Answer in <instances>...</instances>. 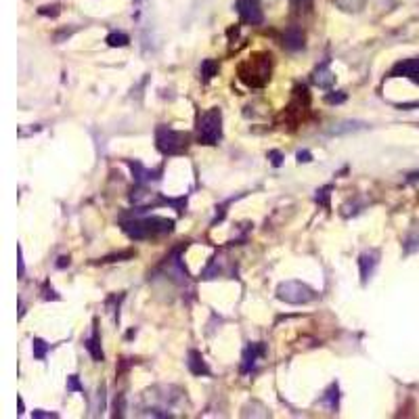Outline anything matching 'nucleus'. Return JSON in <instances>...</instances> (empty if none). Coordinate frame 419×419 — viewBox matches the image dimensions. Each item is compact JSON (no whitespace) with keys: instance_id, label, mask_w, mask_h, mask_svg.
I'll return each instance as SVG.
<instances>
[{"instance_id":"2","label":"nucleus","mask_w":419,"mask_h":419,"mask_svg":"<svg viewBox=\"0 0 419 419\" xmlns=\"http://www.w3.org/2000/svg\"><path fill=\"white\" fill-rule=\"evenodd\" d=\"M239 80L252 88H262L271 80V55H258L239 65Z\"/></svg>"},{"instance_id":"10","label":"nucleus","mask_w":419,"mask_h":419,"mask_svg":"<svg viewBox=\"0 0 419 419\" xmlns=\"http://www.w3.org/2000/svg\"><path fill=\"white\" fill-rule=\"evenodd\" d=\"M283 46L289 51H300L304 49V34H302L300 26H289L283 34Z\"/></svg>"},{"instance_id":"19","label":"nucleus","mask_w":419,"mask_h":419,"mask_svg":"<svg viewBox=\"0 0 419 419\" xmlns=\"http://www.w3.org/2000/svg\"><path fill=\"white\" fill-rule=\"evenodd\" d=\"M331 191H333V184H327V187H321L314 195V201L323 207H329V197H331Z\"/></svg>"},{"instance_id":"18","label":"nucleus","mask_w":419,"mask_h":419,"mask_svg":"<svg viewBox=\"0 0 419 419\" xmlns=\"http://www.w3.org/2000/svg\"><path fill=\"white\" fill-rule=\"evenodd\" d=\"M105 42H107L109 46H113V49H115V46H120V49H122V46H126L128 42H130V38H128L126 34H122V32H111L109 36L105 38Z\"/></svg>"},{"instance_id":"13","label":"nucleus","mask_w":419,"mask_h":419,"mask_svg":"<svg viewBox=\"0 0 419 419\" xmlns=\"http://www.w3.org/2000/svg\"><path fill=\"white\" fill-rule=\"evenodd\" d=\"M84 348L88 350V354L97 360V363H101V360L105 358V354L101 350V335H99V329L97 327L92 329L90 337H86V340H84Z\"/></svg>"},{"instance_id":"5","label":"nucleus","mask_w":419,"mask_h":419,"mask_svg":"<svg viewBox=\"0 0 419 419\" xmlns=\"http://www.w3.org/2000/svg\"><path fill=\"white\" fill-rule=\"evenodd\" d=\"M277 298L287 304H308L317 298V292L302 281H283L277 287Z\"/></svg>"},{"instance_id":"29","label":"nucleus","mask_w":419,"mask_h":419,"mask_svg":"<svg viewBox=\"0 0 419 419\" xmlns=\"http://www.w3.org/2000/svg\"><path fill=\"white\" fill-rule=\"evenodd\" d=\"M23 271H26V266H23V252L19 248V277H23Z\"/></svg>"},{"instance_id":"7","label":"nucleus","mask_w":419,"mask_h":419,"mask_svg":"<svg viewBox=\"0 0 419 419\" xmlns=\"http://www.w3.org/2000/svg\"><path fill=\"white\" fill-rule=\"evenodd\" d=\"M390 76L392 78H411V80H415V82H419V57H415V59L398 61L396 65L392 67Z\"/></svg>"},{"instance_id":"15","label":"nucleus","mask_w":419,"mask_h":419,"mask_svg":"<svg viewBox=\"0 0 419 419\" xmlns=\"http://www.w3.org/2000/svg\"><path fill=\"white\" fill-rule=\"evenodd\" d=\"M321 402L327 404L331 411H337V409H340V386H337V383H331V386L327 388V392L323 394Z\"/></svg>"},{"instance_id":"27","label":"nucleus","mask_w":419,"mask_h":419,"mask_svg":"<svg viewBox=\"0 0 419 419\" xmlns=\"http://www.w3.org/2000/svg\"><path fill=\"white\" fill-rule=\"evenodd\" d=\"M32 417H36V419H40V417H44V419L53 417V419H57L59 415H57V413H44V411H32Z\"/></svg>"},{"instance_id":"16","label":"nucleus","mask_w":419,"mask_h":419,"mask_svg":"<svg viewBox=\"0 0 419 419\" xmlns=\"http://www.w3.org/2000/svg\"><path fill=\"white\" fill-rule=\"evenodd\" d=\"M51 350V346L46 344L44 340H40V337H34V342H32V352H34V358H38V360H44L46 358V352Z\"/></svg>"},{"instance_id":"25","label":"nucleus","mask_w":419,"mask_h":419,"mask_svg":"<svg viewBox=\"0 0 419 419\" xmlns=\"http://www.w3.org/2000/svg\"><path fill=\"white\" fill-rule=\"evenodd\" d=\"M132 252H124V254H115V256H107V258H103L101 262H115V260H122V258H130Z\"/></svg>"},{"instance_id":"24","label":"nucleus","mask_w":419,"mask_h":419,"mask_svg":"<svg viewBox=\"0 0 419 419\" xmlns=\"http://www.w3.org/2000/svg\"><path fill=\"white\" fill-rule=\"evenodd\" d=\"M269 159L273 161V166H277V168L283 164V155L279 153V151H269Z\"/></svg>"},{"instance_id":"1","label":"nucleus","mask_w":419,"mask_h":419,"mask_svg":"<svg viewBox=\"0 0 419 419\" xmlns=\"http://www.w3.org/2000/svg\"><path fill=\"white\" fill-rule=\"evenodd\" d=\"M122 231L130 239H149L157 235H166V233L174 231V220L164 218V216H151V218H130L122 220Z\"/></svg>"},{"instance_id":"14","label":"nucleus","mask_w":419,"mask_h":419,"mask_svg":"<svg viewBox=\"0 0 419 419\" xmlns=\"http://www.w3.org/2000/svg\"><path fill=\"white\" fill-rule=\"evenodd\" d=\"M130 164V168H132V174H134V180L138 182V184H145V182H149V180H157L159 178V172L161 170H157V172H153V170H147V168H143L138 161H128Z\"/></svg>"},{"instance_id":"3","label":"nucleus","mask_w":419,"mask_h":419,"mask_svg":"<svg viewBox=\"0 0 419 419\" xmlns=\"http://www.w3.org/2000/svg\"><path fill=\"white\" fill-rule=\"evenodd\" d=\"M197 138L203 145H216L223 138V111L212 107L199 115L197 120Z\"/></svg>"},{"instance_id":"26","label":"nucleus","mask_w":419,"mask_h":419,"mask_svg":"<svg viewBox=\"0 0 419 419\" xmlns=\"http://www.w3.org/2000/svg\"><path fill=\"white\" fill-rule=\"evenodd\" d=\"M310 159H312L310 151H298V161H300V164H308Z\"/></svg>"},{"instance_id":"6","label":"nucleus","mask_w":419,"mask_h":419,"mask_svg":"<svg viewBox=\"0 0 419 419\" xmlns=\"http://www.w3.org/2000/svg\"><path fill=\"white\" fill-rule=\"evenodd\" d=\"M235 7H237V13H239L243 23L260 26V23L264 21V15H262V9H260L258 0H237Z\"/></svg>"},{"instance_id":"21","label":"nucleus","mask_w":419,"mask_h":419,"mask_svg":"<svg viewBox=\"0 0 419 419\" xmlns=\"http://www.w3.org/2000/svg\"><path fill=\"white\" fill-rule=\"evenodd\" d=\"M325 101L331 105H340L346 101V92H329V95H325Z\"/></svg>"},{"instance_id":"22","label":"nucleus","mask_w":419,"mask_h":419,"mask_svg":"<svg viewBox=\"0 0 419 419\" xmlns=\"http://www.w3.org/2000/svg\"><path fill=\"white\" fill-rule=\"evenodd\" d=\"M289 3H292V7L298 9V11H310L312 9V0H289Z\"/></svg>"},{"instance_id":"23","label":"nucleus","mask_w":419,"mask_h":419,"mask_svg":"<svg viewBox=\"0 0 419 419\" xmlns=\"http://www.w3.org/2000/svg\"><path fill=\"white\" fill-rule=\"evenodd\" d=\"M38 13H40V15H51V17H57V15L61 13V11H59V7H57V5H53V7H40V9H38Z\"/></svg>"},{"instance_id":"30","label":"nucleus","mask_w":419,"mask_h":419,"mask_svg":"<svg viewBox=\"0 0 419 419\" xmlns=\"http://www.w3.org/2000/svg\"><path fill=\"white\" fill-rule=\"evenodd\" d=\"M409 180H419V172H413V174H409Z\"/></svg>"},{"instance_id":"28","label":"nucleus","mask_w":419,"mask_h":419,"mask_svg":"<svg viewBox=\"0 0 419 419\" xmlns=\"http://www.w3.org/2000/svg\"><path fill=\"white\" fill-rule=\"evenodd\" d=\"M67 264H69V256H61L59 262H57V266H59V269H65Z\"/></svg>"},{"instance_id":"8","label":"nucleus","mask_w":419,"mask_h":419,"mask_svg":"<svg viewBox=\"0 0 419 419\" xmlns=\"http://www.w3.org/2000/svg\"><path fill=\"white\" fill-rule=\"evenodd\" d=\"M379 258V254L375 250H371V252H365L363 256L358 258V266H360V281H363V285H367V281L371 277H373L375 273V266H377V260Z\"/></svg>"},{"instance_id":"17","label":"nucleus","mask_w":419,"mask_h":419,"mask_svg":"<svg viewBox=\"0 0 419 419\" xmlns=\"http://www.w3.org/2000/svg\"><path fill=\"white\" fill-rule=\"evenodd\" d=\"M216 74H218V63H216L214 59H205V61H201V76H203L205 82H210V80H212Z\"/></svg>"},{"instance_id":"9","label":"nucleus","mask_w":419,"mask_h":419,"mask_svg":"<svg viewBox=\"0 0 419 419\" xmlns=\"http://www.w3.org/2000/svg\"><path fill=\"white\" fill-rule=\"evenodd\" d=\"M266 352V346L262 342H256V344H250L246 350H243V363H241V373H250V371L254 369L256 365V360H258L260 356H264Z\"/></svg>"},{"instance_id":"4","label":"nucleus","mask_w":419,"mask_h":419,"mask_svg":"<svg viewBox=\"0 0 419 419\" xmlns=\"http://www.w3.org/2000/svg\"><path fill=\"white\" fill-rule=\"evenodd\" d=\"M191 143V136L187 132L172 130L168 126H159L155 130V145L164 155H178L182 151H187Z\"/></svg>"},{"instance_id":"12","label":"nucleus","mask_w":419,"mask_h":419,"mask_svg":"<svg viewBox=\"0 0 419 419\" xmlns=\"http://www.w3.org/2000/svg\"><path fill=\"white\" fill-rule=\"evenodd\" d=\"M312 82L317 84L319 88H331L335 82V76L329 72V61H325L323 65H319V69L312 76Z\"/></svg>"},{"instance_id":"20","label":"nucleus","mask_w":419,"mask_h":419,"mask_svg":"<svg viewBox=\"0 0 419 419\" xmlns=\"http://www.w3.org/2000/svg\"><path fill=\"white\" fill-rule=\"evenodd\" d=\"M67 392H84V386L80 383L78 375H69L67 377Z\"/></svg>"},{"instance_id":"11","label":"nucleus","mask_w":419,"mask_h":419,"mask_svg":"<svg viewBox=\"0 0 419 419\" xmlns=\"http://www.w3.org/2000/svg\"><path fill=\"white\" fill-rule=\"evenodd\" d=\"M187 367L193 375H210V367L205 365V360L201 356V352L197 350H189L187 354Z\"/></svg>"}]
</instances>
